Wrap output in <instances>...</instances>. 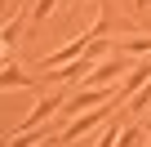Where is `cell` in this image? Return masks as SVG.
<instances>
[{"label":"cell","instance_id":"6da1fadb","mask_svg":"<svg viewBox=\"0 0 151 147\" xmlns=\"http://www.w3.org/2000/svg\"><path fill=\"white\" fill-rule=\"evenodd\" d=\"M116 103H120V98H116ZM116 103H102V107H93V112H80V116H71V120L62 125L58 143H71V138H85V134L102 129L107 120H116Z\"/></svg>","mask_w":151,"mask_h":147},{"label":"cell","instance_id":"7a4b0ae2","mask_svg":"<svg viewBox=\"0 0 151 147\" xmlns=\"http://www.w3.org/2000/svg\"><path fill=\"white\" fill-rule=\"evenodd\" d=\"M62 103H67V89H53V94L45 89V94L36 98V107H31V112H27V116H22L18 125H14V134H22V129H40V125H49V120H53V116L62 112Z\"/></svg>","mask_w":151,"mask_h":147},{"label":"cell","instance_id":"3957f363","mask_svg":"<svg viewBox=\"0 0 151 147\" xmlns=\"http://www.w3.org/2000/svg\"><path fill=\"white\" fill-rule=\"evenodd\" d=\"M89 45H93V40H89L85 31H80V36H71L62 49L45 54V71H58V67H67V62H76V58H85V54H89Z\"/></svg>","mask_w":151,"mask_h":147},{"label":"cell","instance_id":"277c9868","mask_svg":"<svg viewBox=\"0 0 151 147\" xmlns=\"http://www.w3.org/2000/svg\"><path fill=\"white\" fill-rule=\"evenodd\" d=\"M147 80H151V58H142V62H133V67L124 71V80H120V98L129 103V98H133Z\"/></svg>","mask_w":151,"mask_h":147},{"label":"cell","instance_id":"5b68a950","mask_svg":"<svg viewBox=\"0 0 151 147\" xmlns=\"http://www.w3.org/2000/svg\"><path fill=\"white\" fill-rule=\"evenodd\" d=\"M0 89H36V76H27V71L9 58L5 67H0Z\"/></svg>","mask_w":151,"mask_h":147},{"label":"cell","instance_id":"8992f818","mask_svg":"<svg viewBox=\"0 0 151 147\" xmlns=\"http://www.w3.org/2000/svg\"><path fill=\"white\" fill-rule=\"evenodd\" d=\"M116 54H129V58H151V36H129V40H111Z\"/></svg>","mask_w":151,"mask_h":147},{"label":"cell","instance_id":"52a82bcc","mask_svg":"<svg viewBox=\"0 0 151 147\" xmlns=\"http://www.w3.org/2000/svg\"><path fill=\"white\" fill-rule=\"evenodd\" d=\"M147 138H151V134H147L142 125H129V129H120V134H116V147H142Z\"/></svg>","mask_w":151,"mask_h":147},{"label":"cell","instance_id":"ba28073f","mask_svg":"<svg viewBox=\"0 0 151 147\" xmlns=\"http://www.w3.org/2000/svg\"><path fill=\"white\" fill-rule=\"evenodd\" d=\"M58 5H62V0H36V5H31V22H45Z\"/></svg>","mask_w":151,"mask_h":147},{"label":"cell","instance_id":"9c48e42d","mask_svg":"<svg viewBox=\"0 0 151 147\" xmlns=\"http://www.w3.org/2000/svg\"><path fill=\"white\" fill-rule=\"evenodd\" d=\"M147 107H151V80H147V85L129 98V112H147Z\"/></svg>","mask_w":151,"mask_h":147},{"label":"cell","instance_id":"30bf717a","mask_svg":"<svg viewBox=\"0 0 151 147\" xmlns=\"http://www.w3.org/2000/svg\"><path fill=\"white\" fill-rule=\"evenodd\" d=\"M116 134H120V125H116V120H107V125H102V134H98V147H116Z\"/></svg>","mask_w":151,"mask_h":147},{"label":"cell","instance_id":"8fae6325","mask_svg":"<svg viewBox=\"0 0 151 147\" xmlns=\"http://www.w3.org/2000/svg\"><path fill=\"white\" fill-rule=\"evenodd\" d=\"M147 147H151V138H147Z\"/></svg>","mask_w":151,"mask_h":147}]
</instances>
